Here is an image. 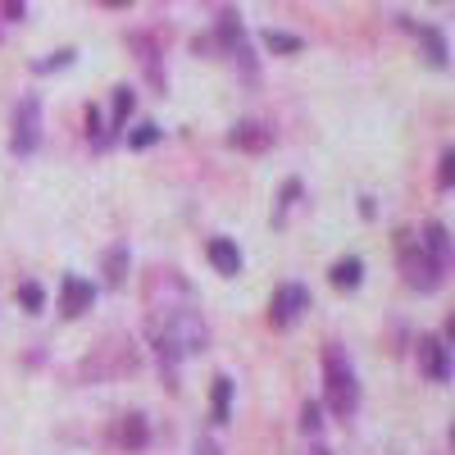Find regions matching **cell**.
Here are the masks:
<instances>
[{
	"mask_svg": "<svg viewBox=\"0 0 455 455\" xmlns=\"http://www.w3.org/2000/svg\"><path fill=\"white\" fill-rule=\"evenodd\" d=\"M146 337H150V347H156L160 364H169V369H178V360L210 347V328H205L201 306L196 310H173V315H146Z\"/></svg>",
	"mask_w": 455,
	"mask_h": 455,
	"instance_id": "1",
	"label": "cell"
},
{
	"mask_svg": "<svg viewBox=\"0 0 455 455\" xmlns=\"http://www.w3.org/2000/svg\"><path fill=\"white\" fill-rule=\"evenodd\" d=\"M323 401L337 419H351L360 410V383H355L351 360L341 355V347H323Z\"/></svg>",
	"mask_w": 455,
	"mask_h": 455,
	"instance_id": "2",
	"label": "cell"
},
{
	"mask_svg": "<svg viewBox=\"0 0 455 455\" xmlns=\"http://www.w3.org/2000/svg\"><path fill=\"white\" fill-rule=\"evenodd\" d=\"M141 296H146V315H173V310H196L201 306L196 287L178 269H150L146 283H141Z\"/></svg>",
	"mask_w": 455,
	"mask_h": 455,
	"instance_id": "3",
	"label": "cell"
},
{
	"mask_svg": "<svg viewBox=\"0 0 455 455\" xmlns=\"http://www.w3.org/2000/svg\"><path fill=\"white\" fill-rule=\"evenodd\" d=\"M396 264H401L405 287H414V291H437V287H442V269L428 259V251L414 242L410 233L396 237Z\"/></svg>",
	"mask_w": 455,
	"mask_h": 455,
	"instance_id": "4",
	"label": "cell"
},
{
	"mask_svg": "<svg viewBox=\"0 0 455 455\" xmlns=\"http://www.w3.org/2000/svg\"><path fill=\"white\" fill-rule=\"evenodd\" d=\"M214 42H219V51L233 60V64H242L246 78H255V55H251V42H246V28H242V14H237V10H223V14H219Z\"/></svg>",
	"mask_w": 455,
	"mask_h": 455,
	"instance_id": "5",
	"label": "cell"
},
{
	"mask_svg": "<svg viewBox=\"0 0 455 455\" xmlns=\"http://www.w3.org/2000/svg\"><path fill=\"white\" fill-rule=\"evenodd\" d=\"M10 150L14 156H32L36 146H42V100L36 96H23L14 105V119H10Z\"/></svg>",
	"mask_w": 455,
	"mask_h": 455,
	"instance_id": "6",
	"label": "cell"
},
{
	"mask_svg": "<svg viewBox=\"0 0 455 455\" xmlns=\"http://www.w3.org/2000/svg\"><path fill=\"white\" fill-rule=\"evenodd\" d=\"M306 310H310V291L300 287V283H287V287H278L274 300H269V323H274V328H291Z\"/></svg>",
	"mask_w": 455,
	"mask_h": 455,
	"instance_id": "7",
	"label": "cell"
},
{
	"mask_svg": "<svg viewBox=\"0 0 455 455\" xmlns=\"http://www.w3.org/2000/svg\"><path fill=\"white\" fill-rule=\"evenodd\" d=\"M419 369L433 378V383H451V347H446L437 332H424L419 337Z\"/></svg>",
	"mask_w": 455,
	"mask_h": 455,
	"instance_id": "8",
	"label": "cell"
},
{
	"mask_svg": "<svg viewBox=\"0 0 455 455\" xmlns=\"http://www.w3.org/2000/svg\"><path fill=\"white\" fill-rule=\"evenodd\" d=\"M128 46L137 51V60H141V68H146V83H150V87H156V92L164 96L169 78H164V68H160V51H156V36H150V32H132V36H128Z\"/></svg>",
	"mask_w": 455,
	"mask_h": 455,
	"instance_id": "9",
	"label": "cell"
},
{
	"mask_svg": "<svg viewBox=\"0 0 455 455\" xmlns=\"http://www.w3.org/2000/svg\"><path fill=\"white\" fill-rule=\"evenodd\" d=\"M228 146L246 150V156H264V150L274 146V128L269 124H255V119H242L233 132H228Z\"/></svg>",
	"mask_w": 455,
	"mask_h": 455,
	"instance_id": "10",
	"label": "cell"
},
{
	"mask_svg": "<svg viewBox=\"0 0 455 455\" xmlns=\"http://www.w3.org/2000/svg\"><path fill=\"white\" fill-rule=\"evenodd\" d=\"M92 300H96V287H92L87 278H78V274H68V278L60 283V310H64L68 319H78V315H87V310H92Z\"/></svg>",
	"mask_w": 455,
	"mask_h": 455,
	"instance_id": "11",
	"label": "cell"
},
{
	"mask_svg": "<svg viewBox=\"0 0 455 455\" xmlns=\"http://www.w3.org/2000/svg\"><path fill=\"white\" fill-rule=\"evenodd\" d=\"M114 442H119L124 451H146L150 442V424H146V414H119V424H114Z\"/></svg>",
	"mask_w": 455,
	"mask_h": 455,
	"instance_id": "12",
	"label": "cell"
},
{
	"mask_svg": "<svg viewBox=\"0 0 455 455\" xmlns=\"http://www.w3.org/2000/svg\"><path fill=\"white\" fill-rule=\"evenodd\" d=\"M205 255H210V264H214V274H223V278H237V274H242V251H237V242L214 237V242L205 246Z\"/></svg>",
	"mask_w": 455,
	"mask_h": 455,
	"instance_id": "13",
	"label": "cell"
},
{
	"mask_svg": "<svg viewBox=\"0 0 455 455\" xmlns=\"http://www.w3.org/2000/svg\"><path fill=\"white\" fill-rule=\"evenodd\" d=\"M419 246L428 251V259L437 264V269H442V274L451 269V233H446V228H442L437 219H433V223L424 228V237H419Z\"/></svg>",
	"mask_w": 455,
	"mask_h": 455,
	"instance_id": "14",
	"label": "cell"
},
{
	"mask_svg": "<svg viewBox=\"0 0 455 455\" xmlns=\"http://www.w3.org/2000/svg\"><path fill=\"white\" fill-rule=\"evenodd\" d=\"M414 36H419L424 60H428L433 68H446V64H451V51H446V36H442V28H433V23H419V28H414Z\"/></svg>",
	"mask_w": 455,
	"mask_h": 455,
	"instance_id": "15",
	"label": "cell"
},
{
	"mask_svg": "<svg viewBox=\"0 0 455 455\" xmlns=\"http://www.w3.org/2000/svg\"><path fill=\"white\" fill-rule=\"evenodd\" d=\"M132 105H137V96H132V87H114V105H109V124H105V137L114 141L124 128H128V114H132Z\"/></svg>",
	"mask_w": 455,
	"mask_h": 455,
	"instance_id": "16",
	"label": "cell"
},
{
	"mask_svg": "<svg viewBox=\"0 0 455 455\" xmlns=\"http://www.w3.org/2000/svg\"><path fill=\"white\" fill-rule=\"evenodd\" d=\"M360 278H364V264H360L355 255H347V259H337L332 269H328V283H332L337 291H355V287H360Z\"/></svg>",
	"mask_w": 455,
	"mask_h": 455,
	"instance_id": "17",
	"label": "cell"
},
{
	"mask_svg": "<svg viewBox=\"0 0 455 455\" xmlns=\"http://www.w3.org/2000/svg\"><path fill=\"white\" fill-rule=\"evenodd\" d=\"M128 264H132L128 246H109L105 251V287H124L128 283Z\"/></svg>",
	"mask_w": 455,
	"mask_h": 455,
	"instance_id": "18",
	"label": "cell"
},
{
	"mask_svg": "<svg viewBox=\"0 0 455 455\" xmlns=\"http://www.w3.org/2000/svg\"><path fill=\"white\" fill-rule=\"evenodd\" d=\"M210 410H214V424H228V414H233V378H228V373H219V378H214Z\"/></svg>",
	"mask_w": 455,
	"mask_h": 455,
	"instance_id": "19",
	"label": "cell"
},
{
	"mask_svg": "<svg viewBox=\"0 0 455 455\" xmlns=\"http://www.w3.org/2000/svg\"><path fill=\"white\" fill-rule=\"evenodd\" d=\"M296 201H300V178H287V182H283V196H278V210H274V223H278V228L287 223V214L296 210Z\"/></svg>",
	"mask_w": 455,
	"mask_h": 455,
	"instance_id": "20",
	"label": "cell"
},
{
	"mask_svg": "<svg viewBox=\"0 0 455 455\" xmlns=\"http://www.w3.org/2000/svg\"><path fill=\"white\" fill-rule=\"evenodd\" d=\"M264 46H269L274 55H296L300 51V36H291V32H264Z\"/></svg>",
	"mask_w": 455,
	"mask_h": 455,
	"instance_id": "21",
	"label": "cell"
},
{
	"mask_svg": "<svg viewBox=\"0 0 455 455\" xmlns=\"http://www.w3.org/2000/svg\"><path fill=\"white\" fill-rule=\"evenodd\" d=\"M319 428H323V405L306 401V405H300V433H319Z\"/></svg>",
	"mask_w": 455,
	"mask_h": 455,
	"instance_id": "22",
	"label": "cell"
},
{
	"mask_svg": "<svg viewBox=\"0 0 455 455\" xmlns=\"http://www.w3.org/2000/svg\"><path fill=\"white\" fill-rule=\"evenodd\" d=\"M19 300H23V310H32V315H36V310L46 306V291L36 287V283H19Z\"/></svg>",
	"mask_w": 455,
	"mask_h": 455,
	"instance_id": "23",
	"label": "cell"
},
{
	"mask_svg": "<svg viewBox=\"0 0 455 455\" xmlns=\"http://www.w3.org/2000/svg\"><path fill=\"white\" fill-rule=\"evenodd\" d=\"M437 187H442V192H451V187H455V150H442V160H437Z\"/></svg>",
	"mask_w": 455,
	"mask_h": 455,
	"instance_id": "24",
	"label": "cell"
},
{
	"mask_svg": "<svg viewBox=\"0 0 455 455\" xmlns=\"http://www.w3.org/2000/svg\"><path fill=\"white\" fill-rule=\"evenodd\" d=\"M156 141H160V128H156V124H141V128L128 137V146H132V150H146V146H156Z\"/></svg>",
	"mask_w": 455,
	"mask_h": 455,
	"instance_id": "25",
	"label": "cell"
},
{
	"mask_svg": "<svg viewBox=\"0 0 455 455\" xmlns=\"http://www.w3.org/2000/svg\"><path fill=\"white\" fill-rule=\"evenodd\" d=\"M73 64V51H55V55H46V60H36L32 68L36 73H55V68H68Z\"/></svg>",
	"mask_w": 455,
	"mask_h": 455,
	"instance_id": "26",
	"label": "cell"
},
{
	"mask_svg": "<svg viewBox=\"0 0 455 455\" xmlns=\"http://www.w3.org/2000/svg\"><path fill=\"white\" fill-rule=\"evenodd\" d=\"M0 14H5V19H14V23H19V19L28 14V5H23V0H5V5H0Z\"/></svg>",
	"mask_w": 455,
	"mask_h": 455,
	"instance_id": "27",
	"label": "cell"
},
{
	"mask_svg": "<svg viewBox=\"0 0 455 455\" xmlns=\"http://www.w3.org/2000/svg\"><path fill=\"white\" fill-rule=\"evenodd\" d=\"M192 455H223V451H219V442H210V437H201Z\"/></svg>",
	"mask_w": 455,
	"mask_h": 455,
	"instance_id": "28",
	"label": "cell"
},
{
	"mask_svg": "<svg viewBox=\"0 0 455 455\" xmlns=\"http://www.w3.org/2000/svg\"><path fill=\"white\" fill-rule=\"evenodd\" d=\"M310 455H332V451L328 446H310Z\"/></svg>",
	"mask_w": 455,
	"mask_h": 455,
	"instance_id": "29",
	"label": "cell"
}]
</instances>
